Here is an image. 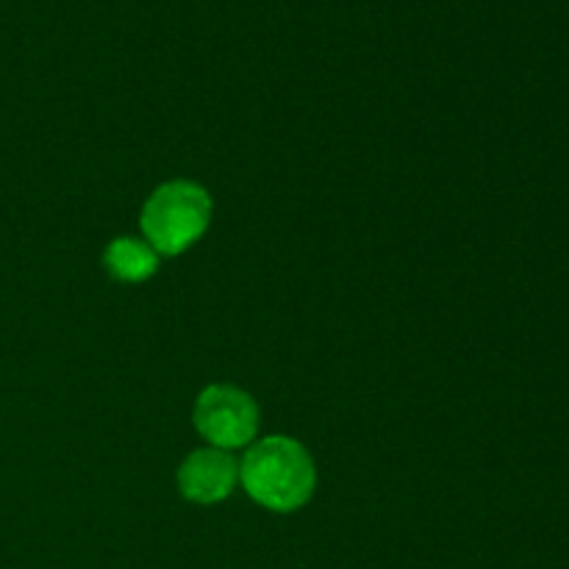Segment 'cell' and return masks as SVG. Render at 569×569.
Instances as JSON below:
<instances>
[{
	"label": "cell",
	"mask_w": 569,
	"mask_h": 569,
	"mask_svg": "<svg viewBox=\"0 0 569 569\" xmlns=\"http://www.w3.org/2000/svg\"><path fill=\"white\" fill-rule=\"evenodd\" d=\"M194 428L214 448H242L259 431V406L239 387L214 383L194 403Z\"/></svg>",
	"instance_id": "obj_3"
},
{
	"label": "cell",
	"mask_w": 569,
	"mask_h": 569,
	"mask_svg": "<svg viewBox=\"0 0 569 569\" xmlns=\"http://www.w3.org/2000/svg\"><path fill=\"white\" fill-rule=\"evenodd\" d=\"M242 487L270 511H298L317 487V470L309 450L289 437H267L244 453Z\"/></svg>",
	"instance_id": "obj_1"
},
{
	"label": "cell",
	"mask_w": 569,
	"mask_h": 569,
	"mask_svg": "<svg viewBox=\"0 0 569 569\" xmlns=\"http://www.w3.org/2000/svg\"><path fill=\"white\" fill-rule=\"evenodd\" d=\"M211 220V198L200 183L170 181L142 209V231L156 253L178 256L192 248Z\"/></svg>",
	"instance_id": "obj_2"
},
{
	"label": "cell",
	"mask_w": 569,
	"mask_h": 569,
	"mask_svg": "<svg viewBox=\"0 0 569 569\" xmlns=\"http://www.w3.org/2000/svg\"><path fill=\"white\" fill-rule=\"evenodd\" d=\"M239 478V467L226 450L206 448L194 450L178 470V489L192 503H220L233 492Z\"/></svg>",
	"instance_id": "obj_4"
},
{
	"label": "cell",
	"mask_w": 569,
	"mask_h": 569,
	"mask_svg": "<svg viewBox=\"0 0 569 569\" xmlns=\"http://www.w3.org/2000/svg\"><path fill=\"white\" fill-rule=\"evenodd\" d=\"M103 267L114 281L139 283L148 281L159 270V253L148 242L133 237H120L106 248Z\"/></svg>",
	"instance_id": "obj_5"
}]
</instances>
